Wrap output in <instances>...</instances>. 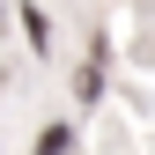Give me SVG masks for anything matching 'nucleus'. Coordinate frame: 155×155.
Returning <instances> with one entry per match:
<instances>
[{
	"mask_svg": "<svg viewBox=\"0 0 155 155\" xmlns=\"http://www.w3.org/2000/svg\"><path fill=\"white\" fill-rule=\"evenodd\" d=\"M74 148V126H45V133H37V148L30 155H67Z\"/></svg>",
	"mask_w": 155,
	"mask_h": 155,
	"instance_id": "2",
	"label": "nucleus"
},
{
	"mask_svg": "<svg viewBox=\"0 0 155 155\" xmlns=\"http://www.w3.org/2000/svg\"><path fill=\"white\" fill-rule=\"evenodd\" d=\"M22 37H30V52H52V22H45V8H22Z\"/></svg>",
	"mask_w": 155,
	"mask_h": 155,
	"instance_id": "1",
	"label": "nucleus"
}]
</instances>
